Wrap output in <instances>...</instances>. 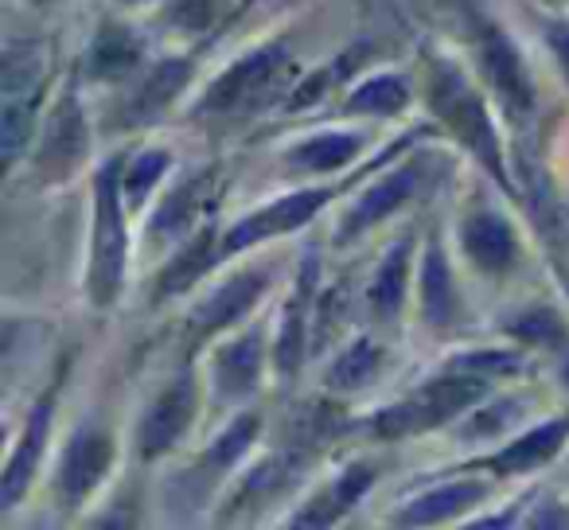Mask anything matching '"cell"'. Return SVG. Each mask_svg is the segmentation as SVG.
Instances as JSON below:
<instances>
[{
  "label": "cell",
  "instance_id": "obj_1",
  "mask_svg": "<svg viewBox=\"0 0 569 530\" xmlns=\"http://www.w3.org/2000/svg\"><path fill=\"white\" fill-rule=\"evenodd\" d=\"M429 102L441 113V121L460 137V144L476 152L483 168H488L496 180L507 183L503 157H499V137L491 129V118L483 113V102L476 98V90L460 79V71H452L449 63H437L433 82H429Z\"/></svg>",
  "mask_w": 569,
  "mask_h": 530
},
{
  "label": "cell",
  "instance_id": "obj_2",
  "mask_svg": "<svg viewBox=\"0 0 569 530\" xmlns=\"http://www.w3.org/2000/svg\"><path fill=\"white\" fill-rule=\"evenodd\" d=\"M126 270V227L118 203V164L98 172L94 191V242H90V297L94 304H110L118 297Z\"/></svg>",
  "mask_w": 569,
  "mask_h": 530
},
{
  "label": "cell",
  "instance_id": "obj_3",
  "mask_svg": "<svg viewBox=\"0 0 569 530\" xmlns=\"http://www.w3.org/2000/svg\"><path fill=\"white\" fill-rule=\"evenodd\" d=\"M483 394V387L476 379H437L433 387L418 390L410 402L402 406H390L375 418V433L379 437H402V433H421V429H433V426H445L452 421L460 410L476 402Z\"/></svg>",
  "mask_w": 569,
  "mask_h": 530
},
{
  "label": "cell",
  "instance_id": "obj_4",
  "mask_svg": "<svg viewBox=\"0 0 569 530\" xmlns=\"http://www.w3.org/2000/svg\"><path fill=\"white\" fill-rule=\"evenodd\" d=\"M289 71V56L284 48H261L253 56L238 59L203 98V110H219V113H234V110H250V106L266 102L273 94L277 79Z\"/></svg>",
  "mask_w": 569,
  "mask_h": 530
},
{
  "label": "cell",
  "instance_id": "obj_5",
  "mask_svg": "<svg viewBox=\"0 0 569 530\" xmlns=\"http://www.w3.org/2000/svg\"><path fill=\"white\" fill-rule=\"evenodd\" d=\"M332 196H336V188H317V191H297V196H284V199H277V203L261 207L258 214H250V219L234 222V227H230L227 234H222L219 258L246 250V246L261 242V238L281 234V230H297L301 222H309L312 214H317L320 207H325Z\"/></svg>",
  "mask_w": 569,
  "mask_h": 530
},
{
  "label": "cell",
  "instance_id": "obj_6",
  "mask_svg": "<svg viewBox=\"0 0 569 530\" xmlns=\"http://www.w3.org/2000/svg\"><path fill=\"white\" fill-rule=\"evenodd\" d=\"M480 63L488 82L496 87L499 102L507 106L515 121H522L535 110V87H530V74L522 67V56L515 51V43L507 40L499 28H483L480 36Z\"/></svg>",
  "mask_w": 569,
  "mask_h": 530
},
{
  "label": "cell",
  "instance_id": "obj_7",
  "mask_svg": "<svg viewBox=\"0 0 569 530\" xmlns=\"http://www.w3.org/2000/svg\"><path fill=\"white\" fill-rule=\"evenodd\" d=\"M87 118H82V106L74 98V90H67L59 98L56 113L48 121V133H43V149H40V172L48 180H63L79 168V160L87 157Z\"/></svg>",
  "mask_w": 569,
  "mask_h": 530
},
{
  "label": "cell",
  "instance_id": "obj_8",
  "mask_svg": "<svg viewBox=\"0 0 569 530\" xmlns=\"http://www.w3.org/2000/svg\"><path fill=\"white\" fill-rule=\"evenodd\" d=\"M191 413H196V382L191 374H180L176 382H168L164 394L152 402V410L141 421V457H160L164 449H172L180 441V433L191 426Z\"/></svg>",
  "mask_w": 569,
  "mask_h": 530
},
{
  "label": "cell",
  "instance_id": "obj_9",
  "mask_svg": "<svg viewBox=\"0 0 569 530\" xmlns=\"http://www.w3.org/2000/svg\"><path fill=\"white\" fill-rule=\"evenodd\" d=\"M113 457V444L102 429H82L74 433V441L67 444L63 464H59V499L67 507H79L82 499L94 491V483L106 476Z\"/></svg>",
  "mask_w": 569,
  "mask_h": 530
},
{
  "label": "cell",
  "instance_id": "obj_10",
  "mask_svg": "<svg viewBox=\"0 0 569 530\" xmlns=\"http://www.w3.org/2000/svg\"><path fill=\"white\" fill-rule=\"evenodd\" d=\"M48 426H51V398H43V402L32 410V418H28L24 437H20V444L12 449L9 468H4V480H0V507H17V499L24 496V488L32 483L43 441H48Z\"/></svg>",
  "mask_w": 569,
  "mask_h": 530
},
{
  "label": "cell",
  "instance_id": "obj_11",
  "mask_svg": "<svg viewBox=\"0 0 569 530\" xmlns=\"http://www.w3.org/2000/svg\"><path fill=\"white\" fill-rule=\"evenodd\" d=\"M460 238H465L468 258H472L480 270L503 273L515 261V230L507 227L499 214H491V211L472 214V219L465 222V230H460Z\"/></svg>",
  "mask_w": 569,
  "mask_h": 530
},
{
  "label": "cell",
  "instance_id": "obj_12",
  "mask_svg": "<svg viewBox=\"0 0 569 530\" xmlns=\"http://www.w3.org/2000/svg\"><path fill=\"white\" fill-rule=\"evenodd\" d=\"M258 371H261V336H238L234 343L214 356V390L222 398H242L258 387Z\"/></svg>",
  "mask_w": 569,
  "mask_h": 530
},
{
  "label": "cell",
  "instance_id": "obj_13",
  "mask_svg": "<svg viewBox=\"0 0 569 530\" xmlns=\"http://www.w3.org/2000/svg\"><path fill=\"white\" fill-rule=\"evenodd\" d=\"M418 188V168H398V172H390L382 183H375L371 191H367L363 199H359L356 207H351L348 222L340 227V234H359V230L375 227L379 219H387L390 211H395L402 199H410V191Z\"/></svg>",
  "mask_w": 569,
  "mask_h": 530
},
{
  "label": "cell",
  "instance_id": "obj_14",
  "mask_svg": "<svg viewBox=\"0 0 569 530\" xmlns=\"http://www.w3.org/2000/svg\"><path fill=\"white\" fill-rule=\"evenodd\" d=\"M261 293H266V278H261V273H242V278L227 281L219 293H211L203 301V309H199V328H203V332H219V328L234 324L238 317H246V312L258 304Z\"/></svg>",
  "mask_w": 569,
  "mask_h": 530
},
{
  "label": "cell",
  "instance_id": "obj_15",
  "mask_svg": "<svg viewBox=\"0 0 569 530\" xmlns=\"http://www.w3.org/2000/svg\"><path fill=\"white\" fill-rule=\"evenodd\" d=\"M566 437H569V418L546 421V426H538L535 433H527V437H519L515 444H507V449L491 460V468H496V472H503V476L538 468V464H546V460H550L561 444H566Z\"/></svg>",
  "mask_w": 569,
  "mask_h": 530
},
{
  "label": "cell",
  "instance_id": "obj_16",
  "mask_svg": "<svg viewBox=\"0 0 569 530\" xmlns=\"http://www.w3.org/2000/svg\"><path fill=\"white\" fill-rule=\"evenodd\" d=\"M188 79H191V63H183V59H164V63H160L157 71L141 82V90H137L126 121H129V126H137V121L157 118V113L164 110L176 94H180Z\"/></svg>",
  "mask_w": 569,
  "mask_h": 530
},
{
  "label": "cell",
  "instance_id": "obj_17",
  "mask_svg": "<svg viewBox=\"0 0 569 530\" xmlns=\"http://www.w3.org/2000/svg\"><path fill=\"white\" fill-rule=\"evenodd\" d=\"M480 496H483V488H480V483H472V480H468V483H445V488L413 499L398 522H406V527H429V522H445V519H452V514L468 511V507H472Z\"/></svg>",
  "mask_w": 569,
  "mask_h": 530
},
{
  "label": "cell",
  "instance_id": "obj_18",
  "mask_svg": "<svg viewBox=\"0 0 569 530\" xmlns=\"http://www.w3.org/2000/svg\"><path fill=\"white\" fill-rule=\"evenodd\" d=\"M406 270H410V242H398L395 250L382 258L379 273H375V281H371V293H367L371 312L379 320H390L398 309H402V301H406Z\"/></svg>",
  "mask_w": 569,
  "mask_h": 530
},
{
  "label": "cell",
  "instance_id": "obj_19",
  "mask_svg": "<svg viewBox=\"0 0 569 530\" xmlns=\"http://www.w3.org/2000/svg\"><path fill=\"white\" fill-rule=\"evenodd\" d=\"M421 309H426V320L437 328H445L452 320V273L449 261H445L441 246H429L426 253V270H421Z\"/></svg>",
  "mask_w": 569,
  "mask_h": 530
},
{
  "label": "cell",
  "instance_id": "obj_20",
  "mask_svg": "<svg viewBox=\"0 0 569 530\" xmlns=\"http://www.w3.org/2000/svg\"><path fill=\"white\" fill-rule=\"evenodd\" d=\"M379 367H382V348L371 340H359L332 363V371H328V387H336V390L367 387V382L379 374Z\"/></svg>",
  "mask_w": 569,
  "mask_h": 530
},
{
  "label": "cell",
  "instance_id": "obj_21",
  "mask_svg": "<svg viewBox=\"0 0 569 530\" xmlns=\"http://www.w3.org/2000/svg\"><path fill=\"white\" fill-rule=\"evenodd\" d=\"M375 476H371V468H348V472H343V480L336 483V491L332 496L325 499V503H317V507H309V511H301L293 519V527H325V522H332L336 514L340 511H348L351 503H356L359 496H363L367 491V483H371Z\"/></svg>",
  "mask_w": 569,
  "mask_h": 530
},
{
  "label": "cell",
  "instance_id": "obj_22",
  "mask_svg": "<svg viewBox=\"0 0 569 530\" xmlns=\"http://www.w3.org/2000/svg\"><path fill=\"white\" fill-rule=\"evenodd\" d=\"M207 188H211V176H199V180L176 188L172 196L164 199V207L157 211V219H152V230H164V234H183V230H188V222L199 214V207H203Z\"/></svg>",
  "mask_w": 569,
  "mask_h": 530
},
{
  "label": "cell",
  "instance_id": "obj_23",
  "mask_svg": "<svg viewBox=\"0 0 569 530\" xmlns=\"http://www.w3.org/2000/svg\"><path fill=\"white\" fill-rule=\"evenodd\" d=\"M356 152H359V137H351V133H325V137H312V141L297 144L293 160L301 168H312V172H332V168L348 164Z\"/></svg>",
  "mask_w": 569,
  "mask_h": 530
},
{
  "label": "cell",
  "instance_id": "obj_24",
  "mask_svg": "<svg viewBox=\"0 0 569 530\" xmlns=\"http://www.w3.org/2000/svg\"><path fill=\"white\" fill-rule=\"evenodd\" d=\"M214 258H219V246H214L211 230H203V234H199L196 242H191L188 250H183L180 258L164 270V278H160V293H180V289H188Z\"/></svg>",
  "mask_w": 569,
  "mask_h": 530
},
{
  "label": "cell",
  "instance_id": "obj_25",
  "mask_svg": "<svg viewBox=\"0 0 569 530\" xmlns=\"http://www.w3.org/2000/svg\"><path fill=\"white\" fill-rule=\"evenodd\" d=\"M137 59H141V43H137L133 36L110 28V32H102L94 40V51H90V71L110 79V74H126Z\"/></svg>",
  "mask_w": 569,
  "mask_h": 530
},
{
  "label": "cell",
  "instance_id": "obj_26",
  "mask_svg": "<svg viewBox=\"0 0 569 530\" xmlns=\"http://www.w3.org/2000/svg\"><path fill=\"white\" fill-rule=\"evenodd\" d=\"M43 79V51L36 43H12L4 51V94L17 98L24 90L40 87Z\"/></svg>",
  "mask_w": 569,
  "mask_h": 530
},
{
  "label": "cell",
  "instance_id": "obj_27",
  "mask_svg": "<svg viewBox=\"0 0 569 530\" xmlns=\"http://www.w3.org/2000/svg\"><path fill=\"white\" fill-rule=\"evenodd\" d=\"M410 98L406 82L398 74H375L363 87L351 94V110H367V113H398Z\"/></svg>",
  "mask_w": 569,
  "mask_h": 530
},
{
  "label": "cell",
  "instance_id": "obj_28",
  "mask_svg": "<svg viewBox=\"0 0 569 530\" xmlns=\"http://www.w3.org/2000/svg\"><path fill=\"white\" fill-rule=\"evenodd\" d=\"M258 413H246V418H238L234 426L227 429V433L219 437V441L211 444V452H207V464L211 468H227L234 464L238 457H242L246 449H250V441L258 437Z\"/></svg>",
  "mask_w": 569,
  "mask_h": 530
},
{
  "label": "cell",
  "instance_id": "obj_29",
  "mask_svg": "<svg viewBox=\"0 0 569 530\" xmlns=\"http://www.w3.org/2000/svg\"><path fill=\"white\" fill-rule=\"evenodd\" d=\"M301 343H305V309H301V301H293L281 320V336H277V371L281 374L297 371V363H301Z\"/></svg>",
  "mask_w": 569,
  "mask_h": 530
},
{
  "label": "cell",
  "instance_id": "obj_30",
  "mask_svg": "<svg viewBox=\"0 0 569 530\" xmlns=\"http://www.w3.org/2000/svg\"><path fill=\"white\" fill-rule=\"evenodd\" d=\"M219 20V4L214 0H172L168 4V24L180 32H203Z\"/></svg>",
  "mask_w": 569,
  "mask_h": 530
},
{
  "label": "cell",
  "instance_id": "obj_31",
  "mask_svg": "<svg viewBox=\"0 0 569 530\" xmlns=\"http://www.w3.org/2000/svg\"><path fill=\"white\" fill-rule=\"evenodd\" d=\"M24 141H28V110L17 102V98H9V106H4V113H0V144H4V168H9L12 160L20 157Z\"/></svg>",
  "mask_w": 569,
  "mask_h": 530
},
{
  "label": "cell",
  "instance_id": "obj_32",
  "mask_svg": "<svg viewBox=\"0 0 569 530\" xmlns=\"http://www.w3.org/2000/svg\"><path fill=\"white\" fill-rule=\"evenodd\" d=\"M168 168V152H144L141 160H137L133 168H129V176H126V196H129V203H141L144 199V191L157 183V176Z\"/></svg>",
  "mask_w": 569,
  "mask_h": 530
},
{
  "label": "cell",
  "instance_id": "obj_33",
  "mask_svg": "<svg viewBox=\"0 0 569 530\" xmlns=\"http://www.w3.org/2000/svg\"><path fill=\"white\" fill-rule=\"evenodd\" d=\"M511 332H515V336H522V340H530V343H558L566 328H561V320L553 317V312L535 309V312H530V317L515 320Z\"/></svg>",
  "mask_w": 569,
  "mask_h": 530
},
{
  "label": "cell",
  "instance_id": "obj_34",
  "mask_svg": "<svg viewBox=\"0 0 569 530\" xmlns=\"http://www.w3.org/2000/svg\"><path fill=\"white\" fill-rule=\"evenodd\" d=\"M465 371H503L515 374L519 371V356H507V351H483V356H465L460 359Z\"/></svg>",
  "mask_w": 569,
  "mask_h": 530
},
{
  "label": "cell",
  "instance_id": "obj_35",
  "mask_svg": "<svg viewBox=\"0 0 569 530\" xmlns=\"http://www.w3.org/2000/svg\"><path fill=\"white\" fill-rule=\"evenodd\" d=\"M546 40H550L553 56H558L561 71L569 74V24H550L546 28Z\"/></svg>",
  "mask_w": 569,
  "mask_h": 530
}]
</instances>
